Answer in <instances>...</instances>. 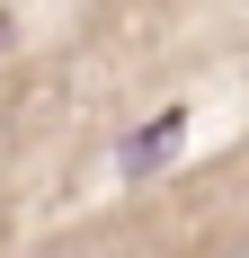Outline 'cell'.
Instances as JSON below:
<instances>
[{
	"label": "cell",
	"mask_w": 249,
	"mask_h": 258,
	"mask_svg": "<svg viewBox=\"0 0 249 258\" xmlns=\"http://www.w3.org/2000/svg\"><path fill=\"white\" fill-rule=\"evenodd\" d=\"M178 134H187V116H160V125H143V134H125V152H116V169L125 178H151V169H169V152H178Z\"/></svg>",
	"instance_id": "obj_1"
},
{
	"label": "cell",
	"mask_w": 249,
	"mask_h": 258,
	"mask_svg": "<svg viewBox=\"0 0 249 258\" xmlns=\"http://www.w3.org/2000/svg\"><path fill=\"white\" fill-rule=\"evenodd\" d=\"M0 36H9V18H0Z\"/></svg>",
	"instance_id": "obj_2"
}]
</instances>
